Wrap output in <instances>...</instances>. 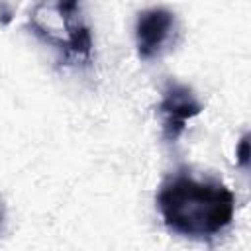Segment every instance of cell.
<instances>
[{
	"instance_id": "6da1fadb",
	"label": "cell",
	"mask_w": 251,
	"mask_h": 251,
	"mask_svg": "<svg viewBox=\"0 0 251 251\" xmlns=\"http://www.w3.org/2000/svg\"><path fill=\"white\" fill-rule=\"evenodd\" d=\"M157 208L171 231L190 239H210L231 224L235 196L222 180L176 173L161 184Z\"/></svg>"
},
{
	"instance_id": "7a4b0ae2",
	"label": "cell",
	"mask_w": 251,
	"mask_h": 251,
	"mask_svg": "<svg viewBox=\"0 0 251 251\" xmlns=\"http://www.w3.org/2000/svg\"><path fill=\"white\" fill-rule=\"evenodd\" d=\"M200 112H202V104L190 86L176 80H167L161 94V102L157 106L163 139L175 143L184 133L186 124L192 118H196Z\"/></svg>"
},
{
	"instance_id": "3957f363",
	"label": "cell",
	"mask_w": 251,
	"mask_h": 251,
	"mask_svg": "<svg viewBox=\"0 0 251 251\" xmlns=\"http://www.w3.org/2000/svg\"><path fill=\"white\" fill-rule=\"evenodd\" d=\"M176 31L175 14L167 8H147L135 20V47L143 61L159 57Z\"/></svg>"
},
{
	"instance_id": "277c9868",
	"label": "cell",
	"mask_w": 251,
	"mask_h": 251,
	"mask_svg": "<svg viewBox=\"0 0 251 251\" xmlns=\"http://www.w3.org/2000/svg\"><path fill=\"white\" fill-rule=\"evenodd\" d=\"M235 157H237L239 167L247 169V165H249V135L241 137V141L237 145V151H235Z\"/></svg>"
},
{
	"instance_id": "5b68a950",
	"label": "cell",
	"mask_w": 251,
	"mask_h": 251,
	"mask_svg": "<svg viewBox=\"0 0 251 251\" xmlns=\"http://www.w3.org/2000/svg\"><path fill=\"white\" fill-rule=\"evenodd\" d=\"M0 222H2V214H0Z\"/></svg>"
}]
</instances>
